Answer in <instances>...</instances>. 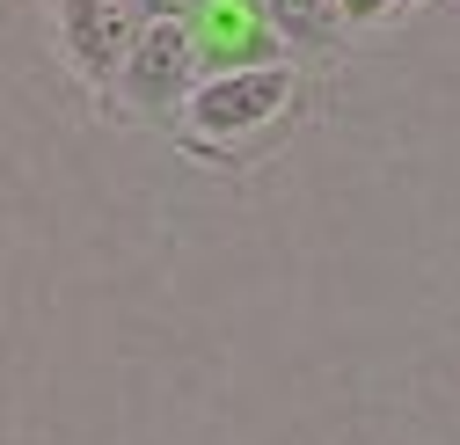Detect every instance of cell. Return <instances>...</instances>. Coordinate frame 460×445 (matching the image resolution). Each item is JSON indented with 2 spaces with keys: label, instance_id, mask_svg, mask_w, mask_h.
<instances>
[{
  "label": "cell",
  "instance_id": "1",
  "mask_svg": "<svg viewBox=\"0 0 460 445\" xmlns=\"http://www.w3.org/2000/svg\"><path fill=\"white\" fill-rule=\"evenodd\" d=\"M314 102H322V74L300 66V59L226 66V74L198 81V95L183 102L168 146H176L190 169L256 176V169H270V161L314 125Z\"/></svg>",
  "mask_w": 460,
  "mask_h": 445
},
{
  "label": "cell",
  "instance_id": "2",
  "mask_svg": "<svg viewBox=\"0 0 460 445\" xmlns=\"http://www.w3.org/2000/svg\"><path fill=\"white\" fill-rule=\"evenodd\" d=\"M198 81H205V59H198V37H190V22L183 15H154L146 30H139V44H132V59L118 66V81H110L88 109L102 125H118V132H176V118H183V102L198 95Z\"/></svg>",
  "mask_w": 460,
  "mask_h": 445
},
{
  "label": "cell",
  "instance_id": "3",
  "mask_svg": "<svg viewBox=\"0 0 460 445\" xmlns=\"http://www.w3.org/2000/svg\"><path fill=\"white\" fill-rule=\"evenodd\" d=\"M154 15H183V0H44V37L66 81L95 102L118 81V66L132 59V44Z\"/></svg>",
  "mask_w": 460,
  "mask_h": 445
},
{
  "label": "cell",
  "instance_id": "4",
  "mask_svg": "<svg viewBox=\"0 0 460 445\" xmlns=\"http://www.w3.org/2000/svg\"><path fill=\"white\" fill-rule=\"evenodd\" d=\"M183 22H190V37H198L205 74L285 59V44H278V30H270V8H263V0H183Z\"/></svg>",
  "mask_w": 460,
  "mask_h": 445
},
{
  "label": "cell",
  "instance_id": "5",
  "mask_svg": "<svg viewBox=\"0 0 460 445\" xmlns=\"http://www.w3.org/2000/svg\"><path fill=\"white\" fill-rule=\"evenodd\" d=\"M263 8H270V30H278V44H285V59H300V66H314V74H329L343 51L358 44L343 0H263Z\"/></svg>",
  "mask_w": 460,
  "mask_h": 445
},
{
  "label": "cell",
  "instance_id": "6",
  "mask_svg": "<svg viewBox=\"0 0 460 445\" xmlns=\"http://www.w3.org/2000/svg\"><path fill=\"white\" fill-rule=\"evenodd\" d=\"M417 0H343V15H351V30L358 37H373V30H387V22H402Z\"/></svg>",
  "mask_w": 460,
  "mask_h": 445
}]
</instances>
